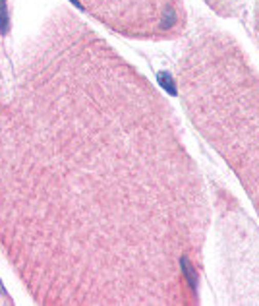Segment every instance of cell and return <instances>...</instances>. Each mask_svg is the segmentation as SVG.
<instances>
[{
	"instance_id": "3",
	"label": "cell",
	"mask_w": 259,
	"mask_h": 306,
	"mask_svg": "<svg viewBox=\"0 0 259 306\" xmlns=\"http://www.w3.org/2000/svg\"><path fill=\"white\" fill-rule=\"evenodd\" d=\"M10 31V16H8V4L6 0H0V33L6 35Z\"/></svg>"
},
{
	"instance_id": "5",
	"label": "cell",
	"mask_w": 259,
	"mask_h": 306,
	"mask_svg": "<svg viewBox=\"0 0 259 306\" xmlns=\"http://www.w3.org/2000/svg\"><path fill=\"white\" fill-rule=\"evenodd\" d=\"M70 2H72V4H74V6H76V8L83 10V6H81V4H79V0H70Z\"/></svg>"
},
{
	"instance_id": "2",
	"label": "cell",
	"mask_w": 259,
	"mask_h": 306,
	"mask_svg": "<svg viewBox=\"0 0 259 306\" xmlns=\"http://www.w3.org/2000/svg\"><path fill=\"white\" fill-rule=\"evenodd\" d=\"M157 81H159V86L168 93V95H176L178 93V88H176V81L174 78L168 74V72H159V76H157Z\"/></svg>"
},
{
	"instance_id": "1",
	"label": "cell",
	"mask_w": 259,
	"mask_h": 306,
	"mask_svg": "<svg viewBox=\"0 0 259 306\" xmlns=\"http://www.w3.org/2000/svg\"><path fill=\"white\" fill-rule=\"evenodd\" d=\"M180 268H182V271H184V275H186L188 285H190L193 291H198V273H196L193 266H191L190 260H188L186 256H182L180 258Z\"/></svg>"
},
{
	"instance_id": "4",
	"label": "cell",
	"mask_w": 259,
	"mask_h": 306,
	"mask_svg": "<svg viewBox=\"0 0 259 306\" xmlns=\"http://www.w3.org/2000/svg\"><path fill=\"white\" fill-rule=\"evenodd\" d=\"M161 18H163V22H161V27H163V29H172V27L176 26V10L166 8Z\"/></svg>"
}]
</instances>
